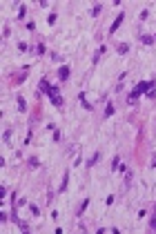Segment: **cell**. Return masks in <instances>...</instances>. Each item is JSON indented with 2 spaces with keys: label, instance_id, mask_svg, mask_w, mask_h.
I'll return each instance as SVG.
<instances>
[{
  "label": "cell",
  "instance_id": "6da1fadb",
  "mask_svg": "<svg viewBox=\"0 0 156 234\" xmlns=\"http://www.w3.org/2000/svg\"><path fill=\"white\" fill-rule=\"evenodd\" d=\"M154 85H156V81H143V83H138L136 87L129 92V96H127V103H129V105H136L138 98H141V94H143V92H147V89H149V87H154Z\"/></svg>",
  "mask_w": 156,
  "mask_h": 234
},
{
  "label": "cell",
  "instance_id": "7a4b0ae2",
  "mask_svg": "<svg viewBox=\"0 0 156 234\" xmlns=\"http://www.w3.org/2000/svg\"><path fill=\"white\" fill-rule=\"evenodd\" d=\"M45 96H49V100L54 103L56 107H60V105H62V94H60V89L56 87V85H51V87H49V92L45 94Z\"/></svg>",
  "mask_w": 156,
  "mask_h": 234
},
{
  "label": "cell",
  "instance_id": "3957f363",
  "mask_svg": "<svg viewBox=\"0 0 156 234\" xmlns=\"http://www.w3.org/2000/svg\"><path fill=\"white\" fill-rule=\"evenodd\" d=\"M123 20H125V14H123V11H120V14L116 16V18H114L112 27H109L107 31H109V33H116V31H118V27H120V22H123Z\"/></svg>",
  "mask_w": 156,
  "mask_h": 234
},
{
  "label": "cell",
  "instance_id": "277c9868",
  "mask_svg": "<svg viewBox=\"0 0 156 234\" xmlns=\"http://www.w3.org/2000/svg\"><path fill=\"white\" fill-rule=\"evenodd\" d=\"M69 74H72V71H69V67H67V65L58 67V81H60V83H65L67 78H69Z\"/></svg>",
  "mask_w": 156,
  "mask_h": 234
},
{
  "label": "cell",
  "instance_id": "5b68a950",
  "mask_svg": "<svg viewBox=\"0 0 156 234\" xmlns=\"http://www.w3.org/2000/svg\"><path fill=\"white\" fill-rule=\"evenodd\" d=\"M98 158H100V152H94V154H91V158L85 163V167H87V169H89V167H94V165L98 163Z\"/></svg>",
  "mask_w": 156,
  "mask_h": 234
},
{
  "label": "cell",
  "instance_id": "8992f818",
  "mask_svg": "<svg viewBox=\"0 0 156 234\" xmlns=\"http://www.w3.org/2000/svg\"><path fill=\"white\" fill-rule=\"evenodd\" d=\"M105 51H107V47H105V45H103V47H98V51H96V54H94V58H91V62H94V65H96V62L100 60V56L105 54Z\"/></svg>",
  "mask_w": 156,
  "mask_h": 234
},
{
  "label": "cell",
  "instance_id": "52a82bcc",
  "mask_svg": "<svg viewBox=\"0 0 156 234\" xmlns=\"http://www.w3.org/2000/svg\"><path fill=\"white\" fill-rule=\"evenodd\" d=\"M78 100H80V105H83L85 109H91V103H87V98H85V92L78 94Z\"/></svg>",
  "mask_w": 156,
  "mask_h": 234
},
{
  "label": "cell",
  "instance_id": "ba28073f",
  "mask_svg": "<svg viewBox=\"0 0 156 234\" xmlns=\"http://www.w3.org/2000/svg\"><path fill=\"white\" fill-rule=\"evenodd\" d=\"M49 87H51V85L47 83V78H40V94H47Z\"/></svg>",
  "mask_w": 156,
  "mask_h": 234
},
{
  "label": "cell",
  "instance_id": "9c48e42d",
  "mask_svg": "<svg viewBox=\"0 0 156 234\" xmlns=\"http://www.w3.org/2000/svg\"><path fill=\"white\" fill-rule=\"evenodd\" d=\"M16 100H18V109H20L22 114H25V112H27V100L22 98V96H18V98H16Z\"/></svg>",
  "mask_w": 156,
  "mask_h": 234
},
{
  "label": "cell",
  "instance_id": "30bf717a",
  "mask_svg": "<svg viewBox=\"0 0 156 234\" xmlns=\"http://www.w3.org/2000/svg\"><path fill=\"white\" fill-rule=\"evenodd\" d=\"M67 185H69V174L62 176V183H60V187H58V192H67Z\"/></svg>",
  "mask_w": 156,
  "mask_h": 234
},
{
  "label": "cell",
  "instance_id": "8fae6325",
  "mask_svg": "<svg viewBox=\"0 0 156 234\" xmlns=\"http://www.w3.org/2000/svg\"><path fill=\"white\" fill-rule=\"evenodd\" d=\"M127 49H129V45H127V43H120L118 47H116V51H118V56H123V54H127Z\"/></svg>",
  "mask_w": 156,
  "mask_h": 234
},
{
  "label": "cell",
  "instance_id": "7c38bea8",
  "mask_svg": "<svg viewBox=\"0 0 156 234\" xmlns=\"http://www.w3.org/2000/svg\"><path fill=\"white\" fill-rule=\"evenodd\" d=\"M138 40H141L143 45H154V36H141Z\"/></svg>",
  "mask_w": 156,
  "mask_h": 234
},
{
  "label": "cell",
  "instance_id": "4fadbf2b",
  "mask_svg": "<svg viewBox=\"0 0 156 234\" xmlns=\"http://www.w3.org/2000/svg\"><path fill=\"white\" fill-rule=\"evenodd\" d=\"M87 205H89V198H85V201H83V203H80V207H78V212H76V214L80 216V214H83V212H85V210H87Z\"/></svg>",
  "mask_w": 156,
  "mask_h": 234
},
{
  "label": "cell",
  "instance_id": "5bb4252c",
  "mask_svg": "<svg viewBox=\"0 0 156 234\" xmlns=\"http://www.w3.org/2000/svg\"><path fill=\"white\" fill-rule=\"evenodd\" d=\"M118 163H120V156H114V161H112V172H118Z\"/></svg>",
  "mask_w": 156,
  "mask_h": 234
},
{
  "label": "cell",
  "instance_id": "9a60e30c",
  "mask_svg": "<svg viewBox=\"0 0 156 234\" xmlns=\"http://www.w3.org/2000/svg\"><path fill=\"white\" fill-rule=\"evenodd\" d=\"M145 94H147V98H156V85H154V87H149Z\"/></svg>",
  "mask_w": 156,
  "mask_h": 234
},
{
  "label": "cell",
  "instance_id": "2e32d148",
  "mask_svg": "<svg viewBox=\"0 0 156 234\" xmlns=\"http://www.w3.org/2000/svg\"><path fill=\"white\" fill-rule=\"evenodd\" d=\"M109 116H114V105H107L105 107V118H109Z\"/></svg>",
  "mask_w": 156,
  "mask_h": 234
},
{
  "label": "cell",
  "instance_id": "e0dca14e",
  "mask_svg": "<svg viewBox=\"0 0 156 234\" xmlns=\"http://www.w3.org/2000/svg\"><path fill=\"white\" fill-rule=\"evenodd\" d=\"M100 11H103L100 5H94V9H91V16H100Z\"/></svg>",
  "mask_w": 156,
  "mask_h": 234
},
{
  "label": "cell",
  "instance_id": "ac0fdd59",
  "mask_svg": "<svg viewBox=\"0 0 156 234\" xmlns=\"http://www.w3.org/2000/svg\"><path fill=\"white\" fill-rule=\"evenodd\" d=\"M25 14H27V7H25V5H20V7H18V18H25Z\"/></svg>",
  "mask_w": 156,
  "mask_h": 234
},
{
  "label": "cell",
  "instance_id": "d6986e66",
  "mask_svg": "<svg viewBox=\"0 0 156 234\" xmlns=\"http://www.w3.org/2000/svg\"><path fill=\"white\" fill-rule=\"evenodd\" d=\"M132 185V172H125V187Z\"/></svg>",
  "mask_w": 156,
  "mask_h": 234
},
{
  "label": "cell",
  "instance_id": "ffe728a7",
  "mask_svg": "<svg viewBox=\"0 0 156 234\" xmlns=\"http://www.w3.org/2000/svg\"><path fill=\"white\" fill-rule=\"evenodd\" d=\"M36 51H38V54H40V56H43V54H45V51H47V47H45V45H43V43H40V45H36Z\"/></svg>",
  "mask_w": 156,
  "mask_h": 234
},
{
  "label": "cell",
  "instance_id": "44dd1931",
  "mask_svg": "<svg viewBox=\"0 0 156 234\" xmlns=\"http://www.w3.org/2000/svg\"><path fill=\"white\" fill-rule=\"evenodd\" d=\"M9 138H11V129H5V134H2V141H5V143H9Z\"/></svg>",
  "mask_w": 156,
  "mask_h": 234
},
{
  "label": "cell",
  "instance_id": "7402d4cb",
  "mask_svg": "<svg viewBox=\"0 0 156 234\" xmlns=\"http://www.w3.org/2000/svg\"><path fill=\"white\" fill-rule=\"evenodd\" d=\"M29 210H31V214H33V216H38V214H40V210H38V207H36V205H33V203L29 205Z\"/></svg>",
  "mask_w": 156,
  "mask_h": 234
},
{
  "label": "cell",
  "instance_id": "603a6c76",
  "mask_svg": "<svg viewBox=\"0 0 156 234\" xmlns=\"http://www.w3.org/2000/svg\"><path fill=\"white\" fill-rule=\"evenodd\" d=\"M149 225H152V230H156V207H154V216H152V223Z\"/></svg>",
  "mask_w": 156,
  "mask_h": 234
},
{
  "label": "cell",
  "instance_id": "cb8c5ba5",
  "mask_svg": "<svg viewBox=\"0 0 156 234\" xmlns=\"http://www.w3.org/2000/svg\"><path fill=\"white\" fill-rule=\"evenodd\" d=\"M29 165H31V167H38L40 163H38V158H29Z\"/></svg>",
  "mask_w": 156,
  "mask_h": 234
},
{
  "label": "cell",
  "instance_id": "d4e9b609",
  "mask_svg": "<svg viewBox=\"0 0 156 234\" xmlns=\"http://www.w3.org/2000/svg\"><path fill=\"white\" fill-rule=\"evenodd\" d=\"M47 22H49V25H54V22H56V14H49V18H47Z\"/></svg>",
  "mask_w": 156,
  "mask_h": 234
},
{
  "label": "cell",
  "instance_id": "484cf974",
  "mask_svg": "<svg viewBox=\"0 0 156 234\" xmlns=\"http://www.w3.org/2000/svg\"><path fill=\"white\" fill-rule=\"evenodd\" d=\"M60 138H62V134L58 132V129H56V132H54V141H60Z\"/></svg>",
  "mask_w": 156,
  "mask_h": 234
},
{
  "label": "cell",
  "instance_id": "4316f807",
  "mask_svg": "<svg viewBox=\"0 0 156 234\" xmlns=\"http://www.w3.org/2000/svg\"><path fill=\"white\" fill-rule=\"evenodd\" d=\"M18 49H20V51H27V49H29V47H27L25 43H18Z\"/></svg>",
  "mask_w": 156,
  "mask_h": 234
},
{
  "label": "cell",
  "instance_id": "83f0119b",
  "mask_svg": "<svg viewBox=\"0 0 156 234\" xmlns=\"http://www.w3.org/2000/svg\"><path fill=\"white\" fill-rule=\"evenodd\" d=\"M152 165H154V167H156V158H154V161H152Z\"/></svg>",
  "mask_w": 156,
  "mask_h": 234
},
{
  "label": "cell",
  "instance_id": "f1b7e54d",
  "mask_svg": "<svg viewBox=\"0 0 156 234\" xmlns=\"http://www.w3.org/2000/svg\"><path fill=\"white\" fill-rule=\"evenodd\" d=\"M154 43H156V36H154Z\"/></svg>",
  "mask_w": 156,
  "mask_h": 234
}]
</instances>
